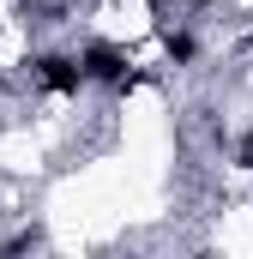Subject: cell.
I'll return each instance as SVG.
<instances>
[{
	"mask_svg": "<svg viewBox=\"0 0 253 259\" xmlns=\"http://www.w3.org/2000/svg\"><path fill=\"white\" fill-rule=\"evenodd\" d=\"M30 78L43 84V91H55V97H78L85 84H91V72L78 55H36L30 61Z\"/></svg>",
	"mask_w": 253,
	"mask_h": 259,
	"instance_id": "cell-1",
	"label": "cell"
},
{
	"mask_svg": "<svg viewBox=\"0 0 253 259\" xmlns=\"http://www.w3.org/2000/svg\"><path fill=\"white\" fill-rule=\"evenodd\" d=\"M78 61H85V72H91L97 84H115V91L133 84V61H126L121 42H85V49H78Z\"/></svg>",
	"mask_w": 253,
	"mask_h": 259,
	"instance_id": "cell-2",
	"label": "cell"
},
{
	"mask_svg": "<svg viewBox=\"0 0 253 259\" xmlns=\"http://www.w3.org/2000/svg\"><path fill=\"white\" fill-rule=\"evenodd\" d=\"M235 169L253 175V133H241V145H235Z\"/></svg>",
	"mask_w": 253,
	"mask_h": 259,
	"instance_id": "cell-3",
	"label": "cell"
}]
</instances>
